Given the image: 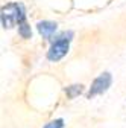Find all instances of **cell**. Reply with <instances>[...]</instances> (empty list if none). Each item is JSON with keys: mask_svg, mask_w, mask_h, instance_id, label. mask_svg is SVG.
<instances>
[{"mask_svg": "<svg viewBox=\"0 0 126 128\" xmlns=\"http://www.w3.org/2000/svg\"><path fill=\"white\" fill-rule=\"evenodd\" d=\"M18 34L21 35V38H30V35H32V30H30V26L24 22L18 26Z\"/></svg>", "mask_w": 126, "mask_h": 128, "instance_id": "6", "label": "cell"}, {"mask_svg": "<svg viewBox=\"0 0 126 128\" xmlns=\"http://www.w3.org/2000/svg\"><path fill=\"white\" fill-rule=\"evenodd\" d=\"M111 81H113L111 73L105 72V73L99 75V76L93 81V84H91V87H90V92L87 93V98H88V99H91L93 96H96V94H100V93L106 92V90H108V87L111 86Z\"/></svg>", "mask_w": 126, "mask_h": 128, "instance_id": "3", "label": "cell"}, {"mask_svg": "<svg viewBox=\"0 0 126 128\" xmlns=\"http://www.w3.org/2000/svg\"><path fill=\"white\" fill-rule=\"evenodd\" d=\"M37 28H38V32H40V34H41L44 38H50V37L55 34V30H56L58 24L53 23V22H47V20H44V22H38Z\"/></svg>", "mask_w": 126, "mask_h": 128, "instance_id": "4", "label": "cell"}, {"mask_svg": "<svg viewBox=\"0 0 126 128\" xmlns=\"http://www.w3.org/2000/svg\"><path fill=\"white\" fill-rule=\"evenodd\" d=\"M26 20L24 6L21 3H9L2 8V24L5 29H11L14 26H20Z\"/></svg>", "mask_w": 126, "mask_h": 128, "instance_id": "1", "label": "cell"}, {"mask_svg": "<svg viewBox=\"0 0 126 128\" xmlns=\"http://www.w3.org/2000/svg\"><path fill=\"white\" fill-rule=\"evenodd\" d=\"M62 126H64V120L62 119H56V120H52L44 125V128H62Z\"/></svg>", "mask_w": 126, "mask_h": 128, "instance_id": "7", "label": "cell"}, {"mask_svg": "<svg viewBox=\"0 0 126 128\" xmlns=\"http://www.w3.org/2000/svg\"><path fill=\"white\" fill-rule=\"evenodd\" d=\"M82 92H84V87L81 84H74V86H70V87L65 88V93H67L68 98H76V96L81 94Z\"/></svg>", "mask_w": 126, "mask_h": 128, "instance_id": "5", "label": "cell"}, {"mask_svg": "<svg viewBox=\"0 0 126 128\" xmlns=\"http://www.w3.org/2000/svg\"><path fill=\"white\" fill-rule=\"evenodd\" d=\"M73 37V32H67V34H62L52 46L49 52H47V60L49 61H59L62 56H65L68 52V43Z\"/></svg>", "mask_w": 126, "mask_h": 128, "instance_id": "2", "label": "cell"}]
</instances>
